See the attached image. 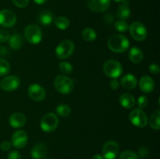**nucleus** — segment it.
<instances>
[{
  "mask_svg": "<svg viewBox=\"0 0 160 159\" xmlns=\"http://www.w3.org/2000/svg\"><path fill=\"white\" fill-rule=\"evenodd\" d=\"M109 50L116 53H123L129 49L130 41L128 37L122 34H113L107 42Z\"/></svg>",
  "mask_w": 160,
  "mask_h": 159,
  "instance_id": "nucleus-1",
  "label": "nucleus"
},
{
  "mask_svg": "<svg viewBox=\"0 0 160 159\" xmlns=\"http://www.w3.org/2000/svg\"><path fill=\"white\" fill-rule=\"evenodd\" d=\"M53 84L56 90L62 94H70L73 91V87H74L73 80L64 74H59L56 76Z\"/></svg>",
  "mask_w": 160,
  "mask_h": 159,
  "instance_id": "nucleus-2",
  "label": "nucleus"
},
{
  "mask_svg": "<svg viewBox=\"0 0 160 159\" xmlns=\"http://www.w3.org/2000/svg\"><path fill=\"white\" fill-rule=\"evenodd\" d=\"M103 73L105 75L112 79H117L122 75L123 69L120 62L114 59H109L106 61L102 67Z\"/></svg>",
  "mask_w": 160,
  "mask_h": 159,
  "instance_id": "nucleus-3",
  "label": "nucleus"
},
{
  "mask_svg": "<svg viewBox=\"0 0 160 159\" xmlns=\"http://www.w3.org/2000/svg\"><path fill=\"white\" fill-rule=\"evenodd\" d=\"M75 50V45L73 41L63 40L56 46V55L57 58L61 60L68 59L69 57L73 55Z\"/></svg>",
  "mask_w": 160,
  "mask_h": 159,
  "instance_id": "nucleus-4",
  "label": "nucleus"
},
{
  "mask_svg": "<svg viewBox=\"0 0 160 159\" xmlns=\"http://www.w3.org/2000/svg\"><path fill=\"white\" fill-rule=\"evenodd\" d=\"M27 41L31 45H38L42 40V31L38 25L30 24L25 27L23 32Z\"/></svg>",
  "mask_w": 160,
  "mask_h": 159,
  "instance_id": "nucleus-5",
  "label": "nucleus"
},
{
  "mask_svg": "<svg viewBox=\"0 0 160 159\" xmlns=\"http://www.w3.org/2000/svg\"><path fill=\"white\" fill-rule=\"evenodd\" d=\"M59 126V118L52 112L47 113L41 120V129L45 132H52L56 130Z\"/></svg>",
  "mask_w": 160,
  "mask_h": 159,
  "instance_id": "nucleus-6",
  "label": "nucleus"
},
{
  "mask_svg": "<svg viewBox=\"0 0 160 159\" xmlns=\"http://www.w3.org/2000/svg\"><path fill=\"white\" fill-rule=\"evenodd\" d=\"M129 31L131 36L137 41H142L145 40L148 35L147 29L145 25L139 21L133 22L129 26Z\"/></svg>",
  "mask_w": 160,
  "mask_h": 159,
  "instance_id": "nucleus-7",
  "label": "nucleus"
},
{
  "mask_svg": "<svg viewBox=\"0 0 160 159\" xmlns=\"http://www.w3.org/2000/svg\"><path fill=\"white\" fill-rule=\"evenodd\" d=\"M129 120L132 125L138 128H144L148 125V116L144 111L141 108H135L131 112Z\"/></svg>",
  "mask_w": 160,
  "mask_h": 159,
  "instance_id": "nucleus-8",
  "label": "nucleus"
},
{
  "mask_svg": "<svg viewBox=\"0 0 160 159\" xmlns=\"http://www.w3.org/2000/svg\"><path fill=\"white\" fill-rule=\"evenodd\" d=\"M120 152V145L115 140H108L103 144L102 155L104 159H115Z\"/></svg>",
  "mask_w": 160,
  "mask_h": 159,
  "instance_id": "nucleus-9",
  "label": "nucleus"
},
{
  "mask_svg": "<svg viewBox=\"0 0 160 159\" xmlns=\"http://www.w3.org/2000/svg\"><path fill=\"white\" fill-rule=\"evenodd\" d=\"M28 94L34 101H42L46 97V90L40 84H32L28 87Z\"/></svg>",
  "mask_w": 160,
  "mask_h": 159,
  "instance_id": "nucleus-10",
  "label": "nucleus"
},
{
  "mask_svg": "<svg viewBox=\"0 0 160 159\" xmlns=\"http://www.w3.org/2000/svg\"><path fill=\"white\" fill-rule=\"evenodd\" d=\"M20 85V80L18 76L11 75L3 78L0 82V87L5 91H13Z\"/></svg>",
  "mask_w": 160,
  "mask_h": 159,
  "instance_id": "nucleus-11",
  "label": "nucleus"
},
{
  "mask_svg": "<svg viewBox=\"0 0 160 159\" xmlns=\"http://www.w3.org/2000/svg\"><path fill=\"white\" fill-rule=\"evenodd\" d=\"M17 16L9 9L0 10V25L3 27H11L17 23Z\"/></svg>",
  "mask_w": 160,
  "mask_h": 159,
  "instance_id": "nucleus-12",
  "label": "nucleus"
},
{
  "mask_svg": "<svg viewBox=\"0 0 160 159\" xmlns=\"http://www.w3.org/2000/svg\"><path fill=\"white\" fill-rule=\"evenodd\" d=\"M28 141V133L24 130L20 129V130H17L12 134L11 143H12V146H13L17 149H22L26 147Z\"/></svg>",
  "mask_w": 160,
  "mask_h": 159,
  "instance_id": "nucleus-13",
  "label": "nucleus"
},
{
  "mask_svg": "<svg viewBox=\"0 0 160 159\" xmlns=\"http://www.w3.org/2000/svg\"><path fill=\"white\" fill-rule=\"evenodd\" d=\"M110 0H88V6L95 12H102L110 6Z\"/></svg>",
  "mask_w": 160,
  "mask_h": 159,
  "instance_id": "nucleus-14",
  "label": "nucleus"
},
{
  "mask_svg": "<svg viewBox=\"0 0 160 159\" xmlns=\"http://www.w3.org/2000/svg\"><path fill=\"white\" fill-rule=\"evenodd\" d=\"M139 88L142 92L145 94H149L154 90L155 82L152 78L148 75H145L141 77L139 80Z\"/></svg>",
  "mask_w": 160,
  "mask_h": 159,
  "instance_id": "nucleus-15",
  "label": "nucleus"
},
{
  "mask_svg": "<svg viewBox=\"0 0 160 159\" xmlns=\"http://www.w3.org/2000/svg\"><path fill=\"white\" fill-rule=\"evenodd\" d=\"M27 122L26 116L21 112H14L9 116V123L12 128L18 129L23 127Z\"/></svg>",
  "mask_w": 160,
  "mask_h": 159,
  "instance_id": "nucleus-16",
  "label": "nucleus"
},
{
  "mask_svg": "<svg viewBox=\"0 0 160 159\" xmlns=\"http://www.w3.org/2000/svg\"><path fill=\"white\" fill-rule=\"evenodd\" d=\"M120 84H121L123 88L127 89V90H133L137 87L138 80L134 75L131 74V73H128L121 78Z\"/></svg>",
  "mask_w": 160,
  "mask_h": 159,
  "instance_id": "nucleus-17",
  "label": "nucleus"
},
{
  "mask_svg": "<svg viewBox=\"0 0 160 159\" xmlns=\"http://www.w3.org/2000/svg\"><path fill=\"white\" fill-rule=\"evenodd\" d=\"M130 1L124 0L122 2V4L119 6L117 11V15L120 20H126L131 17V9H130Z\"/></svg>",
  "mask_w": 160,
  "mask_h": 159,
  "instance_id": "nucleus-18",
  "label": "nucleus"
},
{
  "mask_svg": "<svg viewBox=\"0 0 160 159\" xmlns=\"http://www.w3.org/2000/svg\"><path fill=\"white\" fill-rule=\"evenodd\" d=\"M48 150L46 146L42 143H38L34 145L31 151V157L34 159H44L47 155Z\"/></svg>",
  "mask_w": 160,
  "mask_h": 159,
  "instance_id": "nucleus-19",
  "label": "nucleus"
},
{
  "mask_svg": "<svg viewBox=\"0 0 160 159\" xmlns=\"http://www.w3.org/2000/svg\"><path fill=\"white\" fill-rule=\"evenodd\" d=\"M9 41V45L12 50H20L24 44V38L19 33H16L10 36Z\"/></svg>",
  "mask_w": 160,
  "mask_h": 159,
  "instance_id": "nucleus-20",
  "label": "nucleus"
},
{
  "mask_svg": "<svg viewBox=\"0 0 160 159\" xmlns=\"http://www.w3.org/2000/svg\"><path fill=\"white\" fill-rule=\"evenodd\" d=\"M119 102L122 107L125 108H132L135 104V98L129 93L122 94L119 98Z\"/></svg>",
  "mask_w": 160,
  "mask_h": 159,
  "instance_id": "nucleus-21",
  "label": "nucleus"
},
{
  "mask_svg": "<svg viewBox=\"0 0 160 159\" xmlns=\"http://www.w3.org/2000/svg\"><path fill=\"white\" fill-rule=\"evenodd\" d=\"M128 58L133 63H140L144 58L143 51L138 47H133L129 50L128 52Z\"/></svg>",
  "mask_w": 160,
  "mask_h": 159,
  "instance_id": "nucleus-22",
  "label": "nucleus"
},
{
  "mask_svg": "<svg viewBox=\"0 0 160 159\" xmlns=\"http://www.w3.org/2000/svg\"><path fill=\"white\" fill-rule=\"evenodd\" d=\"M38 20L41 24L44 25V26H48L54 20V17H53V14L51 11L44 9L38 13Z\"/></svg>",
  "mask_w": 160,
  "mask_h": 159,
  "instance_id": "nucleus-23",
  "label": "nucleus"
},
{
  "mask_svg": "<svg viewBox=\"0 0 160 159\" xmlns=\"http://www.w3.org/2000/svg\"><path fill=\"white\" fill-rule=\"evenodd\" d=\"M53 21H54V24L56 25V27L61 31H65L70 26V20L64 16H59V17H56Z\"/></svg>",
  "mask_w": 160,
  "mask_h": 159,
  "instance_id": "nucleus-24",
  "label": "nucleus"
},
{
  "mask_svg": "<svg viewBox=\"0 0 160 159\" xmlns=\"http://www.w3.org/2000/svg\"><path fill=\"white\" fill-rule=\"evenodd\" d=\"M149 125L154 130H159L160 129V111L159 109L155 111L149 118Z\"/></svg>",
  "mask_w": 160,
  "mask_h": 159,
  "instance_id": "nucleus-25",
  "label": "nucleus"
},
{
  "mask_svg": "<svg viewBox=\"0 0 160 159\" xmlns=\"http://www.w3.org/2000/svg\"><path fill=\"white\" fill-rule=\"evenodd\" d=\"M81 35H82L83 39H84L85 41L88 42L94 41L97 38L96 31L92 27H87L85 28V29H84V31H82Z\"/></svg>",
  "mask_w": 160,
  "mask_h": 159,
  "instance_id": "nucleus-26",
  "label": "nucleus"
},
{
  "mask_svg": "<svg viewBox=\"0 0 160 159\" xmlns=\"http://www.w3.org/2000/svg\"><path fill=\"white\" fill-rule=\"evenodd\" d=\"M56 112L59 116L66 118L68 117L71 113V108L67 104H60L56 108Z\"/></svg>",
  "mask_w": 160,
  "mask_h": 159,
  "instance_id": "nucleus-27",
  "label": "nucleus"
},
{
  "mask_svg": "<svg viewBox=\"0 0 160 159\" xmlns=\"http://www.w3.org/2000/svg\"><path fill=\"white\" fill-rule=\"evenodd\" d=\"M114 28L118 32L124 33L128 31V29H129V25H128V23L125 20H120L114 23Z\"/></svg>",
  "mask_w": 160,
  "mask_h": 159,
  "instance_id": "nucleus-28",
  "label": "nucleus"
},
{
  "mask_svg": "<svg viewBox=\"0 0 160 159\" xmlns=\"http://www.w3.org/2000/svg\"><path fill=\"white\" fill-rule=\"evenodd\" d=\"M10 71V65L4 59L0 58V76H6Z\"/></svg>",
  "mask_w": 160,
  "mask_h": 159,
  "instance_id": "nucleus-29",
  "label": "nucleus"
},
{
  "mask_svg": "<svg viewBox=\"0 0 160 159\" xmlns=\"http://www.w3.org/2000/svg\"><path fill=\"white\" fill-rule=\"evenodd\" d=\"M59 70L62 72V73H64V75L70 74L73 71V65L68 62H64L62 61L59 63Z\"/></svg>",
  "mask_w": 160,
  "mask_h": 159,
  "instance_id": "nucleus-30",
  "label": "nucleus"
},
{
  "mask_svg": "<svg viewBox=\"0 0 160 159\" xmlns=\"http://www.w3.org/2000/svg\"><path fill=\"white\" fill-rule=\"evenodd\" d=\"M120 159H139V156L134 151L126 150L120 154Z\"/></svg>",
  "mask_w": 160,
  "mask_h": 159,
  "instance_id": "nucleus-31",
  "label": "nucleus"
},
{
  "mask_svg": "<svg viewBox=\"0 0 160 159\" xmlns=\"http://www.w3.org/2000/svg\"><path fill=\"white\" fill-rule=\"evenodd\" d=\"M138 106V108H144L147 107V105L148 104V99L145 95H141L138 98L137 101Z\"/></svg>",
  "mask_w": 160,
  "mask_h": 159,
  "instance_id": "nucleus-32",
  "label": "nucleus"
},
{
  "mask_svg": "<svg viewBox=\"0 0 160 159\" xmlns=\"http://www.w3.org/2000/svg\"><path fill=\"white\" fill-rule=\"evenodd\" d=\"M10 37V34L6 29H0V43H4L8 41Z\"/></svg>",
  "mask_w": 160,
  "mask_h": 159,
  "instance_id": "nucleus-33",
  "label": "nucleus"
},
{
  "mask_svg": "<svg viewBox=\"0 0 160 159\" xmlns=\"http://www.w3.org/2000/svg\"><path fill=\"white\" fill-rule=\"evenodd\" d=\"M12 3L19 8H25L29 4L30 0H12Z\"/></svg>",
  "mask_w": 160,
  "mask_h": 159,
  "instance_id": "nucleus-34",
  "label": "nucleus"
},
{
  "mask_svg": "<svg viewBox=\"0 0 160 159\" xmlns=\"http://www.w3.org/2000/svg\"><path fill=\"white\" fill-rule=\"evenodd\" d=\"M7 159H22V156L19 151L12 150V151H9L8 154Z\"/></svg>",
  "mask_w": 160,
  "mask_h": 159,
  "instance_id": "nucleus-35",
  "label": "nucleus"
},
{
  "mask_svg": "<svg viewBox=\"0 0 160 159\" xmlns=\"http://www.w3.org/2000/svg\"><path fill=\"white\" fill-rule=\"evenodd\" d=\"M11 147H12V143L9 141H7V140L2 141L1 143V144H0V148H1L2 151H10Z\"/></svg>",
  "mask_w": 160,
  "mask_h": 159,
  "instance_id": "nucleus-36",
  "label": "nucleus"
},
{
  "mask_svg": "<svg viewBox=\"0 0 160 159\" xmlns=\"http://www.w3.org/2000/svg\"><path fill=\"white\" fill-rule=\"evenodd\" d=\"M149 72L152 74H158L160 71L159 65L156 63H152L150 64L149 67H148Z\"/></svg>",
  "mask_w": 160,
  "mask_h": 159,
  "instance_id": "nucleus-37",
  "label": "nucleus"
},
{
  "mask_svg": "<svg viewBox=\"0 0 160 159\" xmlns=\"http://www.w3.org/2000/svg\"><path fill=\"white\" fill-rule=\"evenodd\" d=\"M120 84L117 79H112L110 80V82H109V87L112 90H117V89H118L120 87Z\"/></svg>",
  "mask_w": 160,
  "mask_h": 159,
  "instance_id": "nucleus-38",
  "label": "nucleus"
},
{
  "mask_svg": "<svg viewBox=\"0 0 160 159\" xmlns=\"http://www.w3.org/2000/svg\"><path fill=\"white\" fill-rule=\"evenodd\" d=\"M139 156H140L141 157H142V158H145V157H147L148 156V150L147 149L146 147H140V149H139Z\"/></svg>",
  "mask_w": 160,
  "mask_h": 159,
  "instance_id": "nucleus-39",
  "label": "nucleus"
},
{
  "mask_svg": "<svg viewBox=\"0 0 160 159\" xmlns=\"http://www.w3.org/2000/svg\"><path fill=\"white\" fill-rule=\"evenodd\" d=\"M8 54V49L6 47L0 46V55H7Z\"/></svg>",
  "mask_w": 160,
  "mask_h": 159,
  "instance_id": "nucleus-40",
  "label": "nucleus"
},
{
  "mask_svg": "<svg viewBox=\"0 0 160 159\" xmlns=\"http://www.w3.org/2000/svg\"><path fill=\"white\" fill-rule=\"evenodd\" d=\"M92 159H104V158H103V157H102V154H95V155L92 157Z\"/></svg>",
  "mask_w": 160,
  "mask_h": 159,
  "instance_id": "nucleus-41",
  "label": "nucleus"
},
{
  "mask_svg": "<svg viewBox=\"0 0 160 159\" xmlns=\"http://www.w3.org/2000/svg\"><path fill=\"white\" fill-rule=\"evenodd\" d=\"M47 0H34V2L35 3H37V4L38 5H42L44 4V3L46 2Z\"/></svg>",
  "mask_w": 160,
  "mask_h": 159,
  "instance_id": "nucleus-42",
  "label": "nucleus"
},
{
  "mask_svg": "<svg viewBox=\"0 0 160 159\" xmlns=\"http://www.w3.org/2000/svg\"><path fill=\"white\" fill-rule=\"evenodd\" d=\"M115 2H122L123 1H124V0H114Z\"/></svg>",
  "mask_w": 160,
  "mask_h": 159,
  "instance_id": "nucleus-43",
  "label": "nucleus"
},
{
  "mask_svg": "<svg viewBox=\"0 0 160 159\" xmlns=\"http://www.w3.org/2000/svg\"><path fill=\"white\" fill-rule=\"evenodd\" d=\"M44 159H50V158H44Z\"/></svg>",
  "mask_w": 160,
  "mask_h": 159,
  "instance_id": "nucleus-44",
  "label": "nucleus"
}]
</instances>
